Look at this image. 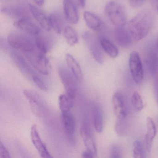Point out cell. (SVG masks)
Wrapping results in <instances>:
<instances>
[{"instance_id":"d4e9b609","label":"cell","mask_w":158,"mask_h":158,"mask_svg":"<svg viewBox=\"0 0 158 158\" xmlns=\"http://www.w3.org/2000/svg\"><path fill=\"white\" fill-rule=\"evenodd\" d=\"M63 36L70 46H74L78 42L77 33L72 27L66 26L64 28Z\"/></svg>"},{"instance_id":"7a4b0ae2","label":"cell","mask_w":158,"mask_h":158,"mask_svg":"<svg viewBox=\"0 0 158 158\" xmlns=\"http://www.w3.org/2000/svg\"><path fill=\"white\" fill-rule=\"evenodd\" d=\"M7 41L12 48L25 53L32 52L36 49L35 40L28 36L19 32H13L9 34Z\"/></svg>"},{"instance_id":"2e32d148","label":"cell","mask_w":158,"mask_h":158,"mask_svg":"<svg viewBox=\"0 0 158 158\" xmlns=\"http://www.w3.org/2000/svg\"><path fill=\"white\" fill-rule=\"evenodd\" d=\"M28 7L31 14L39 24L40 26L44 30L49 31L52 28L49 23V16H47L41 10L32 4H29Z\"/></svg>"},{"instance_id":"8d00e7d4","label":"cell","mask_w":158,"mask_h":158,"mask_svg":"<svg viewBox=\"0 0 158 158\" xmlns=\"http://www.w3.org/2000/svg\"><path fill=\"white\" fill-rule=\"evenodd\" d=\"M35 3L39 6H41L43 5L45 0H33Z\"/></svg>"},{"instance_id":"d6986e66","label":"cell","mask_w":158,"mask_h":158,"mask_svg":"<svg viewBox=\"0 0 158 158\" xmlns=\"http://www.w3.org/2000/svg\"><path fill=\"white\" fill-rule=\"evenodd\" d=\"M65 60L68 67L72 71V73L77 82L81 83L83 80V75L79 64L74 57L70 54H67L65 55Z\"/></svg>"},{"instance_id":"1f68e13d","label":"cell","mask_w":158,"mask_h":158,"mask_svg":"<svg viewBox=\"0 0 158 158\" xmlns=\"http://www.w3.org/2000/svg\"><path fill=\"white\" fill-rule=\"evenodd\" d=\"M111 158H121L122 156V150L118 145H113L111 148L110 151Z\"/></svg>"},{"instance_id":"6da1fadb","label":"cell","mask_w":158,"mask_h":158,"mask_svg":"<svg viewBox=\"0 0 158 158\" xmlns=\"http://www.w3.org/2000/svg\"><path fill=\"white\" fill-rule=\"evenodd\" d=\"M153 24V17L151 13L144 11L129 21L127 28L133 39L139 41L147 36Z\"/></svg>"},{"instance_id":"44dd1931","label":"cell","mask_w":158,"mask_h":158,"mask_svg":"<svg viewBox=\"0 0 158 158\" xmlns=\"http://www.w3.org/2000/svg\"><path fill=\"white\" fill-rule=\"evenodd\" d=\"M12 57L18 68L24 73L29 76L31 77L35 74L21 54L15 52H12Z\"/></svg>"},{"instance_id":"d6a6232c","label":"cell","mask_w":158,"mask_h":158,"mask_svg":"<svg viewBox=\"0 0 158 158\" xmlns=\"http://www.w3.org/2000/svg\"><path fill=\"white\" fill-rule=\"evenodd\" d=\"M11 158L10 152L7 148L1 142L0 143V158Z\"/></svg>"},{"instance_id":"e575fe53","label":"cell","mask_w":158,"mask_h":158,"mask_svg":"<svg viewBox=\"0 0 158 158\" xmlns=\"http://www.w3.org/2000/svg\"><path fill=\"white\" fill-rule=\"evenodd\" d=\"M82 157L86 158H92L96 157V156L92 152L87 150L86 151L83 152L82 154Z\"/></svg>"},{"instance_id":"7402d4cb","label":"cell","mask_w":158,"mask_h":158,"mask_svg":"<svg viewBox=\"0 0 158 158\" xmlns=\"http://www.w3.org/2000/svg\"><path fill=\"white\" fill-rule=\"evenodd\" d=\"M100 42L103 50L112 58H115L118 55V50L116 46L108 39L101 37Z\"/></svg>"},{"instance_id":"484cf974","label":"cell","mask_w":158,"mask_h":158,"mask_svg":"<svg viewBox=\"0 0 158 158\" xmlns=\"http://www.w3.org/2000/svg\"><path fill=\"white\" fill-rule=\"evenodd\" d=\"M146 64L152 74L153 76L158 73V55L151 52L148 54L146 58Z\"/></svg>"},{"instance_id":"f546056e","label":"cell","mask_w":158,"mask_h":158,"mask_svg":"<svg viewBox=\"0 0 158 158\" xmlns=\"http://www.w3.org/2000/svg\"><path fill=\"white\" fill-rule=\"evenodd\" d=\"M133 155L135 158L145 157V152L142 143L139 140H136L133 144Z\"/></svg>"},{"instance_id":"5bb4252c","label":"cell","mask_w":158,"mask_h":158,"mask_svg":"<svg viewBox=\"0 0 158 158\" xmlns=\"http://www.w3.org/2000/svg\"><path fill=\"white\" fill-rule=\"evenodd\" d=\"M124 26L116 27L114 32V37L115 41L119 46L126 48L131 46L133 38L128 28H126Z\"/></svg>"},{"instance_id":"9c48e42d","label":"cell","mask_w":158,"mask_h":158,"mask_svg":"<svg viewBox=\"0 0 158 158\" xmlns=\"http://www.w3.org/2000/svg\"><path fill=\"white\" fill-rule=\"evenodd\" d=\"M80 133L87 150L92 152L96 157L97 155V146L90 126L87 122H85L82 124Z\"/></svg>"},{"instance_id":"4fadbf2b","label":"cell","mask_w":158,"mask_h":158,"mask_svg":"<svg viewBox=\"0 0 158 158\" xmlns=\"http://www.w3.org/2000/svg\"><path fill=\"white\" fill-rule=\"evenodd\" d=\"M63 7L64 16L67 22L72 24H77L79 20V15L73 0H64Z\"/></svg>"},{"instance_id":"f1b7e54d","label":"cell","mask_w":158,"mask_h":158,"mask_svg":"<svg viewBox=\"0 0 158 158\" xmlns=\"http://www.w3.org/2000/svg\"><path fill=\"white\" fill-rule=\"evenodd\" d=\"M131 103H132L133 109L136 112L140 111L144 107V104H143L142 98L140 94L137 91H135L133 93L132 98H131Z\"/></svg>"},{"instance_id":"5b68a950","label":"cell","mask_w":158,"mask_h":158,"mask_svg":"<svg viewBox=\"0 0 158 158\" xmlns=\"http://www.w3.org/2000/svg\"><path fill=\"white\" fill-rule=\"evenodd\" d=\"M83 38L95 60L99 64H102L104 57L100 39L90 32H85Z\"/></svg>"},{"instance_id":"ffe728a7","label":"cell","mask_w":158,"mask_h":158,"mask_svg":"<svg viewBox=\"0 0 158 158\" xmlns=\"http://www.w3.org/2000/svg\"><path fill=\"white\" fill-rule=\"evenodd\" d=\"M84 18L87 26L92 30L97 31L102 27V21L99 17L90 12L85 11Z\"/></svg>"},{"instance_id":"ab89813d","label":"cell","mask_w":158,"mask_h":158,"mask_svg":"<svg viewBox=\"0 0 158 158\" xmlns=\"http://www.w3.org/2000/svg\"><path fill=\"white\" fill-rule=\"evenodd\" d=\"M157 10H158V8H157Z\"/></svg>"},{"instance_id":"74e56055","label":"cell","mask_w":158,"mask_h":158,"mask_svg":"<svg viewBox=\"0 0 158 158\" xmlns=\"http://www.w3.org/2000/svg\"><path fill=\"white\" fill-rule=\"evenodd\" d=\"M79 5L81 8H84L85 5L86 0H78Z\"/></svg>"},{"instance_id":"30bf717a","label":"cell","mask_w":158,"mask_h":158,"mask_svg":"<svg viewBox=\"0 0 158 158\" xmlns=\"http://www.w3.org/2000/svg\"><path fill=\"white\" fill-rule=\"evenodd\" d=\"M114 114L118 120H124L127 115L125 100L123 94L116 92L112 98Z\"/></svg>"},{"instance_id":"ac0fdd59","label":"cell","mask_w":158,"mask_h":158,"mask_svg":"<svg viewBox=\"0 0 158 158\" xmlns=\"http://www.w3.org/2000/svg\"><path fill=\"white\" fill-rule=\"evenodd\" d=\"M92 112L95 130L98 133H101L103 130V113L99 104L97 103H93Z\"/></svg>"},{"instance_id":"8992f818","label":"cell","mask_w":158,"mask_h":158,"mask_svg":"<svg viewBox=\"0 0 158 158\" xmlns=\"http://www.w3.org/2000/svg\"><path fill=\"white\" fill-rule=\"evenodd\" d=\"M59 74L63 85L66 94L73 99L76 97L77 79L73 73H71L66 67L60 66L59 69Z\"/></svg>"},{"instance_id":"d590c367","label":"cell","mask_w":158,"mask_h":158,"mask_svg":"<svg viewBox=\"0 0 158 158\" xmlns=\"http://www.w3.org/2000/svg\"><path fill=\"white\" fill-rule=\"evenodd\" d=\"M155 77V83H154V87H155V92L156 94V98L157 100V102L158 103V73L154 76Z\"/></svg>"},{"instance_id":"4316f807","label":"cell","mask_w":158,"mask_h":158,"mask_svg":"<svg viewBox=\"0 0 158 158\" xmlns=\"http://www.w3.org/2000/svg\"><path fill=\"white\" fill-rule=\"evenodd\" d=\"M35 37V45L37 49L44 54H47L51 48L50 44L48 40L44 37L40 35L36 36Z\"/></svg>"},{"instance_id":"f35d334b","label":"cell","mask_w":158,"mask_h":158,"mask_svg":"<svg viewBox=\"0 0 158 158\" xmlns=\"http://www.w3.org/2000/svg\"><path fill=\"white\" fill-rule=\"evenodd\" d=\"M157 46H158V40H157Z\"/></svg>"},{"instance_id":"7c38bea8","label":"cell","mask_w":158,"mask_h":158,"mask_svg":"<svg viewBox=\"0 0 158 158\" xmlns=\"http://www.w3.org/2000/svg\"><path fill=\"white\" fill-rule=\"evenodd\" d=\"M14 25L16 28L30 35L36 36L40 34L39 27L29 18L27 17L17 20L15 22Z\"/></svg>"},{"instance_id":"8fae6325","label":"cell","mask_w":158,"mask_h":158,"mask_svg":"<svg viewBox=\"0 0 158 158\" xmlns=\"http://www.w3.org/2000/svg\"><path fill=\"white\" fill-rule=\"evenodd\" d=\"M31 139L32 143L42 158H52L45 143L41 140L35 125H33L31 127Z\"/></svg>"},{"instance_id":"e0dca14e","label":"cell","mask_w":158,"mask_h":158,"mask_svg":"<svg viewBox=\"0 0 158 158\" xmlns=\"http://www.w3.org/2000/svg\"><path fill=\"white\" fill-rule=\"evenodd\" d=\"M147 132L145 136V147L148 152H150L153 139L157 134L155 123L150 117L147 119Z\"/></svg>"},{"instance_id":"cb8c5ba5","label":"cell","mask_w":158,"mask_h":158,"mask_svg":"<svg viewBox=\"0 0 158 158\" xmlns=\"http://www.w3.org/2000/svg\"><path fill=\"white\" fill-rule=\"evenodd\" d=\"M2 12L3 14L11 18H24L25 17V11L23 9L19 7L7 6L2 9Z\"/></svg>"},{"instance_id":"52a82bcc","label":"cell","mask_w":158,"mask_h":158,"mask_svg":"<svg viewBox=\"0 0 158 158\" xmlns=\"http://www.w3.org/2000/svg\"><path fill=\"white\" fill-rule=\"evenodd\" d=\"M129 67L133 80L137 84H140L144 77L143 65L138 52L134 51L129 56Z\"/></svg>"},{"instance_id":"277c9868","label":"cell","mask_w":158,"mask_h":158,"mask_svg":"<svg viewBox=\"0 0 158 158\" xmlns=\"http://www.w3.org/2000/svg\"><path fill=\"white\" fill-rule=\"evenodd\" d=\"M25 56L31 65L41 74L48 75L51 73V67L46 54L36 49L32 52L26 53Z\"/></svg>"},{"instance_id":"4dcf8cb0","label":"cell","mask_w":158,"mask_h":158,"mask_svg":"<svg viewBox=\"0 0 158 158\" xmlns=\"http://www.w3.org/2000/svg\"><path fill=\"white\" fill-rule=\"evenodd\" d=\"M34 83L41 90L46 91L48 89L47 85L44 81L38 75L35 74L31 77Z\"/></svg>"},{"instance_id":"83f0119b","label":"cell","mask_w":158,"mask_h":158,"mask_svg":"<svg viewBox=\"0 0 158 158\" xmlns=\"http://www.w3.org/2000/svg\"><path fill=\"white\" fill-rule=\"evenodd\" d=\"M67 94H62L59 97V106L62 113L70 111L73 107V100Z\"/></svg>"},{"instance_id":"9a60e30c","label":"cell","mask_w":158,"mask_h":158,"mask_svg":"<svg viewBox=\"0 0 158 158\" xmlns=\"http://www.w3.org/2000/svg\"><path fill=\"white\" fill-rule=\"evenodd\" d=\"M61 120L65 134L68 139L73 141L76 128L75 121L73 115L70 111L62 113Z\"/></svg>"},{"instance_id":"3957f363","label":"cell","mask_w":158,"mask_h":158,"mask_svg":"<svg viewBox=\"0 0 158 158\" xmlns=\"http://www.w3.org/2000/svg\"><path fill=\"white\" fill-rule=\"evenodd\" d=\"M105 15L114 25L124 26L127 23V15L123 5L115 2H110L105 7Z\"/></svg>"},{"instance_id":"603a6c76","label":"cell","mask_w":158,"mask_h":158,"mask_svg":"<svg viewBox=\"0 0 158 158\" xmlns=\"http://www.w3.org/2000/svg\"><path fill=\"white\" fill-rule=\"evenodd\" d=\"M49 21L51 28L57 34H61L64 25L62 16L58 13L52 14L49 16Z\"/></svg>"},{"instance_id":"ba28073f","label":"cell","mask_w":158,"mask_h":158,"mask_svg":"<svg viewBox=\"0 0 158 158\" xmlns=\"http://www.w3.org/2000/svg\"><path fill=\"white\" fill-rule=\"evenodd\" d=\"M23 94L30 103L34 114L39 117L43 116L45 114L46 107L40 96L35 91L29 89L24 90Z\"/></svg>"},{"instance_id":"836d02e7","label":"cell","mask_w":158,"mask_h":158,"mask_svg":"<svg viewBox=\"0 0 158 158\" xmlns=\"http://www.w3.org/2000/svg\"><path fill=\"white\" fill-rule=\"evenodd\" d=\"M145 0H129V4L132 8H137L140 7Z\"/></svg>"}]
</instances>
